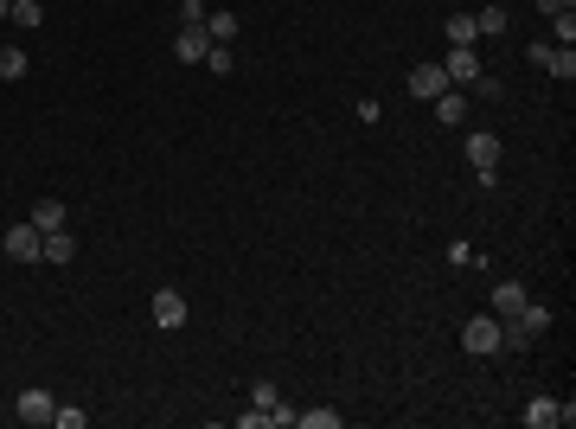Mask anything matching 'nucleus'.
<instances>
[{"instance_id": "obj_4", "label": "nucleus", "mask_w": 576, "mask_h": 429, "mask_svg": "<svg viewBox=\"0 0 576 429\" xmlns=\"http://www.w3.org/2000/svg\"><path fill=\"white\" fill-rule=\"evenodd\" d=\"M14 416H20V423H33V429H45V423L58 416V404H51V391H39V385H33V391H20V397H14Z\"/></svg>"}, {"instance_id": "obj_6", "label": "nucleus", "mask_w": 576, "mask_h": 429, "mask_svg": "<svg viewBox=\"0 0 576 429\" xmlns=\"http://www.w3.org/2000/svg\"><path fill=\"white\" fill-rule=\"evenodd\" d=\"M442 70H449V84H455V90H468V84L480 78V51H474V45H455V51L442 58Z\"/></svg>"}, {"instance_id": "obj_26", "label": "nucleus", "mask_w": 576, "mask_h": 429, "mask_svg": "<svg viewBox=\"0 0 576 429\" xmlns=\"http://www.w3.org/2000/svg\"><path fill=\"white\" fill-rule=\"evenodd\" d=\"M563 7H576V0H538V14L551 20V14H563Z\"/></svg>"}, {"instance_id": "obj_10", "label": "nucleus", "mask_w": 576, "mask_h": 429, "mask_svg": "<svg viewBox=\"0 0 576 429\" xmlns=\"http://www.w3.org/2000/svg\"><path fill=\"white\" fill-rule=\"evenodd\" d=\"M429 109H436V122H442V128H461V116H468V90H455V84H449Z\"/></svg>"}, {"instance_id": "obj_18", "label": "nucleus", "mask_w": 576, "mask_h": 429, "mask_svg": "<svg viewBox=\"0 0 576 429\" xmlns=\"http://www.w3.org/2000/svg\"><path fill=\"white\" fill-rule=\"evenodd\" d=\"M7 20H20V26L33 33V26H45V7H39V0H14V14H7Z\"/></svg>"}, {"instance_id": "obj_2", "label": "nucleus", "mask_w": 576, "mask_h": 429, "mask_svg": "<svg viewBox=\"0 0 576 429\" xmlns=\"http://www.w3.org/2000/svg\"><path fill=\"white\" fill-rule=\"evenodd\" d=\"M461 346L474 352V359H493V352H499V314H474L461 327Z\"/></svg>"}, {"instance_id": "obj_7", "label": "nucleus", "mask_w": 576, "mask_h": 429, "mask_svg": "<svg viewBox=\"0 0 576 429\" xmlns=\"http://www.w3.org/2000/svg\"><path fill=\"white\" fill-rule=\"evenodd\" d=\"M205 51H211L205 26H180V33H173V58H180V64H205Z\"/></svg>"}, {"instance_id": "obj_24", "label": "nucleus", "mask_w": 576, "mask_h": 429, "mask_svg": "<svg viewBox=\"0 0 576 429\" xmlns=\"http://www.w3.org/2000/svg\"><path fill=\"white\" fill-rule=\"evenodd\" d=\"M180 26H205V0H180Z\"/></svg>"}, {"instance_id": "obj_19", "label": "nucleus", "mask_w": 576, "mask_h": 429, "mask_svg": "<svg viewBox=\"0 0 576 429\" xmlns=\"http://www.w3.org/2000/svg\"><path fill=\"white\" fill-rule=\"evenodd\" d=\"M551 33H557V45H576V7L551 14Z\"/></svg>"}, {"instance_id": "obj_13", "label": "nucleus", "mask_w": 576, "mask_h": 429, "mask_svg": "<svg viewBox=\"0 0 576 429\" xmlns=\"http://www.w3.org/2000/svg\"><path fill=\"white\" fill-rule=\"evenodd\" d=\"M205 39H211V45H231V39H237V14H225V7L205 14Z\"/></svg>"}, {"instance_id": "obj_14", "label": "nucleus", "mask_w": 576, "mask_h": 429, "mask_svg": "<svg viewBox=\"0 0 576 429\" xmlns=\"http://www.w3.org/2000/svg\"><path fill=\"white\" fill-rule=\"evenodd\" d=\"M45 263H78V238H70V231H51V238H45Z\"/></svg>"}, {"instance_id": "obj_23", "label": "nucleus", "mask_w": 576, "mask_h": 429, "mask_svg": "<svg viewBox=\"0 0 576 429\" xmlns=\"http://www.w3.org/2000/svg\"><path fill=\"white\" fill-rule=\"evenodd\" d=\"M275 404H282V397H275V385H256V391H250V410H263V416H269Z\"/></svg>"}, {"instance_id": "obj_9", "label": "nucleus", "mask_w": 576, "mask_h": 429, "mask_svg": "<svg viewBox=\"0 0 576 429\" xmlns=\"http://www.w3.org/2000/svg\"><path fill=\"white\" fill-rule=\"evenodd\" d=\"M525 302H532V295H525V282H513V275H506V282H493V314H499V321H513Z\"/></svg>"}, {"instance_id": "obj_21", "label": "nucleus", "mask_w": 576, "mask_h": 429, "mask_svg": "<svg viewBox=\"0 0 576 429\" xmlns=\"http://www.w3.org/2000/svg\"><path fill=\"white\" fill-rule=\"evenodd\" d=\"M205 70H211V78H231V45H211L205 51Z\"/></svg>"}, {"instance_id": "obj_8", "label": "nucleus", "mask_w": 576, "mask_h": 429, "mask_svg": "<svg viewBox=\"0 0 576 429\" xmlns=\"http://www.w3.org/2000/svg\"><path fill=\"white\" fill-rule=\"evenodd\" d=\"M154 327H186V295L180 289H154Z\"/></svg>"}, {"instance_id": "obj_16", "label": "nucleus", "mask_w": 576, "mask_h": 429, "mask_svg": "<svg viewBox=\"0 0 576 429\" xmlns=\"http://www.w3.org/2000/svg\"><path fill=\"white\" fill-rule=\"evenodd\" d=\"M20 78H26V51L0 45V84H20Z\"/></svg>"}, {"instance_id": "obj_25", "label": "nucleus", "mask_w": 576, "mask_h": 429, "mask_svg": "<svg viewBox=\"0 0 576 429\" xmlns=\"http://www.w3.org/2000/svg\"><path fill=\"white\" fill-rule=\"evenodd\" d=\"M449 263H455V269H468V263H480V256H474V250H468V244L455 238V244H449Z\"/></svg>"}, {"instance_id": "obj_15", "label": "nucleus", "mask_w": 576, "mask_h": 429, "mask_svg": "<svg viewBox=\"0 0 576 429\" xmlns=\"http://www.w3.org/2000/svg\"><path fill=\"white\" fill-rule=\"evenodd\" d=\"M442 33H449V45H474V39H480L474 14H449V26H442Z\"/></svg>"}, {"instance_id": "obj_12", "label": "nucleus", "mask_w": 576, "mask_h": 429, "mask_svg": "<svg viewBox=\"0 0 576 429\" xmlns=\"http://www.w3.org/2000/svg\"><path fill=\"white\" fill-rule=\"evenodd\" d=\"M64 219H70V211H64L58 199H39V205H33V225H39L45 238H51V231H64Z\"/></svg>"}, {"instance_id": "obj_3", "label": "nucleus", "mask_w": 576, "mask_h": 429, "mask_svg": "<svg viewBox=\"0 0 576 429\" xmlns=\"http://www.w3.org/2000/svg\"><path fill=\"white\" fill-rule=\"evenodd\" d=\"M525 423H532V429H570V423H576V410H570V404H557V397H544V391H538V397H532V404H525Z\"/></svg>"}, {"instance_id": "obj_17", "label": "nucleus", "mask_w": 576, "mask_h": 429, "mask_svg": "<svg viewBox=\"0 0 576 429\" xmlns=\"http://www.w3.org/2000/svg\"><path fill=\"white\" fill-rule=\"evenodd\" d=\"M474 26H480V39H499V33H506V7H480Z\"/></svg>"}, {"instance_id": "obj_27", "label": "nucleus", "mask_w": 576, "mask_h": 429, "mask_svg": "<svg viewBox=\"0 0 576 429\" xmlns=\"http://www.w3.org/2000/svg\"><path fill=\"white\" fill-rule=\"evenodd\" d=\"M7 14H14V0H0V20H7Z\"/></svg>"}, {"instance_id": "obj_5", "label": "nucleus", "mask_w": 576, "mask_h": 429, "mask_svg": "<svg viewBox=\"0 0 576 429\" xmlns=\"http://www.w3.org/2000/svg\"><path fill=\"white\" fill-rule=\"evenodd\" d=\"M442 90H449V70L442 64H410V97L416 103H436Z\"/></svg>"}, {"instance_id": "obj_22", "label": "nucleus", "mask_w": 576, "mask_h": 429, "mask_svg": "<svg viewBox=\"0 0 576 429\" xmlns=\"http://www.w3.org/2000/svg\"><path fill=\"white\" fill-rule=\"evenodd\" d=\"M58 429H84L90 423V410H78V404H58V416H51Z\"/></svg>"}, {"instance_id": "obj_1", "label": "nucleus", "mask_w": 576, "mask_h": 429, "mask_svg": "<svg viewBox=\"0 0 576 429\" xmlns=\"http://www.w3.org/2000/svg\"><path fill=\"white\" fill-rule=\"evenodd\" d=\"M0 250H7L14 263H45V231L26 219V225H14L7 238H0Z\"/></svg>"}, {"instance_id": "obj_11", "label": "nucleus", "mask_w": 576, "mask_h": 429, "mask_svg": "<svg viewBox=\"0 0 576 429\" xmlns=\"http://www.w3.org/2000/svg\"><path fill=\"white\" fill-rule=\"evenodd\" d=\"M468 161H474V167H499V135L474 128V135H468Z\"/></svg>"}, {"instance_id": "obj_20", "label": "nucleus", "mask_w": 576, "mask_h": 429, "mask_svg": "<svg viewBox=\"0 0 576 429\" xmlns=\"http://www.w3.org/2000/svg\"><path fill=\"white\" fill-rule=\"evenodd\" d=\"M339 423H346L339 410H302V423H295V429H339Z\"/></svg>"}]
</instances>
